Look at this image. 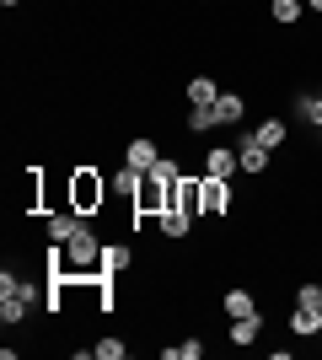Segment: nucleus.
Masks as SVG:
<instances>
[{
  "label": "nucleus",
  "mask_w": 322,
  "mask_h": 360,
  "mask_svg": "<svg viewBox=\"0 0 322 360\" xmlns=\"http://www.w3.org/2000/svg\"><path fill=\"white\" fill-rule=\"evenodd\" d=\"M107 178L97 172V167H76L70 172V183H65V205L70 210H81V215H102V205H107Z\"/></svg>",
  "instance_id": "nucleus-1"
},
{
  "label": "nucleus",
  "mask_w": 322,
  "mask_h": 360,
  "mask_svg": "<svg viewBox=\"0 0 322 360\" xmlns=\"http://www.w3.org/2000/svg\"><path fill=\"white\" fill-rule=\"evenodd\" d=\"M226 210H231V178H210V172H199V215L226 221Z\"/></svg>",
  "instance_id": "nucleus-2"
},
{
  "label": "nucleus",
  "mask_w": 322,
  "mask_h": 360,
  "mask_svg": "<svg viewBox=\"0 0 322 360\" xmlns=\"http://www.w3.org/2000/svg\"><path fill=\"white\" fill-rule=\"evenodd\" d=\"M129 205H135V226H140V215H161L167 210V178L145 172V178H140V194L129 199Z\"/></svg>",
  "instance_id": "nucleus-3"
},
{
  "label": "nucleus",
  "mask_w": 322,
  "mask_h": 360,
  "mask_svg": "<svg viewBox=\"0 0 322 360\" xmlns=\"http://www.w3.org/2000/svg\"><path fill=\"white\" fill-rule=\"evenodd\" d=\"M156 162H161V146H156L151 135H135L129 146H123V167H135V172H151Z\"/></svg>",
  "instance_id": "nucleus-4"
},
{
  "label": "nucleus",
  "mask_w": 322,
  "mask_h": 360,
  "mask_svg": "<svg viewBox=\"0 0 322 360\" xmlns=\"http://www.w3.org/2000/svg\"><path fill=\"white\" fill-rule=\"evenodd\" d=\"M236 162H242V172H253V178H269V150L253 140V129L236 140Z\"/></svg>",
  "instance_id": "nucleus-5"
},
{
  "label": "nucleus",
  "mask_w": 322,
  "mask_h": 360,
  "mask_svg": "<svg viewBox=\"0 0 322 360\" xmlns=\"http://www.w3.org/2000/svg\"><path fill=\"white\" fill-rule=\"evenodd\" d=\"M263 323H269V317H263V312L231 317V328H226V345H236V349H247V345H258V333H263Z\"/></svg>",
  "instance_id": "nucleus-6"
},
{
  "label": "nucleus",
  "mask_w": 322,
  "mask_h": 360,
  "mask_svg": "<svg viewBox=\"0 0 322 360\" xmlns=\"http://www.w3.org/2000/svg\"><path fill=\"white\" fill-rule=\"evenodd\" d=\"M204 172H210V178H231V172H242L236 146H210V150H204Z\"/></svg>",
  "instance_id": "nucleus-7"
},
{
  "label": "nucleus",
  "mask_w": 322,
  "mask_h": 360,
  "mask_svg": "<svg viewBox=\"0 0 322 360\" xmlns=\"http://www.w3.org/2000/svg\"><path fill=\"white\" fill-rule=\"evenodd\" d=\"M290 333H295V339H317V333H322V307H307V301H295V312H290Z\"/></svg>",
  "instance_id": "nucleus-8"
},
{
  "label": "nucleus",
  "mask_w": 322,
  "mask_h": 360,
  "mask_svg": "<svg viewBox=\"0 0 322 360\" xmlns=\"http://www.w3.org/2000/svg\"><path fill=\"white\" fill-rule=\"evenodd\" d=\"M220 81H215V75H194V81H188L183 86V97H188V108H215V97H220Z\"/></svg>",
  "instance_id": "nucleus-9"
},
{
  "label": "nucleus",
  "mask_w": 322,
  "mask_h": 360,
  "mask_svg": "<svg viewBox=\"0 0 322 360\" xmlns=\"http://www.w3.org/2000/svg\"><path fill=\"white\" fill-rule=\"evenodd\" d=\"M156 226H161V237H167V242H183L188 231H194V215H188V210H161Z\"/></svg>",
  "instance_id": "nucleus-10"
},
{
  "label": "nucleus",
  "mask_w": 322,
  "mask_h": 360,
  "mask_svg": "<svg viewBox=\"0 0 322 360\" xmlns=\"http://www.w3.org/2000/svg\"><path fill=\"white\" fill-rule=\"evenodd\" d=\"M242 113H247V97H242V91H220V97H215V119H220V124H236V119H242Z\"/></svg>",
  "instance_id": "nucleus-11"
},
{
  "label": "nucleus",
  "mask_w": 322,
  "mask_h": 360,
  "mask_svg": "<svg viewBox=\"0 0 322 360\" xmlns=\"http://www.w3.org/2000/svg\"><path fill=\"white\" fill-rule=\"evenodd\" d=\"M285 135H290V124H285V119H263L258 129H253V140H258L263 150H279V146H285Z\"/></svg>",
  "instance_id": "nucleus-12"
},
{
  "label": "nucleus",
  "mask_w": 322,
  "mask_h": 360,
  "mask_svg": "<svg viewBox=\"0 0 322 360\" xmlns=\"http://www.w3.org/2000/svg\"><path fill=\"white\" fill-rule=\"evenodd\" d=\"M301 11H307V0H269V22L274 27H295Z\"/></svg>",
  "instance_id": "nucleus-13"
},
{
  "label": "nucleus",
  "mask_w": 322,
  "mask_h": 360,
  "mask_svg": "<svg viewBox=\"0 0 322 360\" xmlns=\"http://www.w3.org/2000/svg\"><path fill=\"white\" fill-rule=\"evenodd\" d=\"M27 317V290H0V323H22Z\"/></svg>",
  "instance_id": "nucleus-14"
},
{
  "label": "nucleus",
  "mask_w": 322,
  "mask_h": 360,
  "mask_svg": "<svg viewBox=\"0 0 322 360\" xmlns=\"http://www.w3.org/2000/svg\"><path fill=\"white\" fill-rule=\"evenodd\" d=\"M220 307H226V317H247V312H258L253 290H242V285H231L226 296H220Z\"/></svg>",
  "instance_id": "nucleus-15"
},
{
  "label": "nucleus",
  "mask_w": 322,
  "mask_h": 360,
  "mask_svg": "<svg viewBox=\"0 0 322 360\" xmlns=\"http://www.w3.org/2000/svg\"><path fill=\"white\" fill-rule=\"evenodd\" d=\"M140 178H145V172L123 167V172H113V178H107V188H113V194H123V199H135V194H140Z\"/></svg>",
  "instance_id": "nucleus-16"
},
{
  "label": "nucleus",
  "mask_w": 322,
  "mask_h": 360,
  "mask_svg": "<svg viewBox=\"0 0 322 360\" xmlns=\"http://www.w3.org/2000/svg\"><path fill=\"white\" fill-rule=\"evenodd\" d=\"M188 135H204V129H220V119H215V108H188Z\"/></svg>",
  "instance_id": "nucleus-17"
},
{
  "label": "nucleus",
  "mask_w": 322,
  "mask_h": 360,
  "mask_svg": "<svg viewBox=\"0 0 322 360\" xmlns=\"http://www.w3.org/2000/svg\"><path fill=\"white\" fill-rule=\"evenodd\" d=\"M295 113H301L307 124H317V129H322V91H317V97H311V91H307V97H295Z\"/></svg>",
  "instance_id": "nucleus-18"
},
{
  "label": "nucleus",
  "mask_w": 322,
  "mask_h": 360,
  "mask_svg": "<svg viewBox=\"0 0 322 360\" xmlns=\"http://www.w3.org/2000/svg\"><path fill=\"white\" fill-rule=\"evenodd\" d=\"M129 355V345H123V339H113V333H107V339H97V360H123Z\"/></svg>",
  "instance_id": "nucleus-19"
},
{
  "label": "nucleus",
  "mask_w": 322,
  "mask_h": 360,
  "mask_svg": "<svg viewBox=\"0 0 322 360\" xmlns=\"http://www.w3.org/2000/svg\"><path fill=\"white\" fill-rule=\"evenodd\" d=\"M199 355H204L199 339H183V345H177V360H199Z\"/></svg>",
  "instance_id": "nucleus-20"
},
{
  "label": "nucleus",
  "mask_w": 322,
  "mask_h": 360,
  "mask_svg": "<svg viewBox=\"0 0 322 360\" xmlns=\"http://www.w3.org/2000/svg\"><path fill=\"white\" fill-rule=\"evenodd\" d=\"M295 301H307V307H317V301H322V285H311V280H307V285L295 290Z\"/></svg>",
  "instance_id": "nucleus-21"
},
{
  "label": "nucleus",
  "mask_w": 322,
  "mask_h": 360,
  "mask_svg": "<svg viewBox=\"0 0 322 360\" xmlns=\"http://www.w3.org/2000/svg\"><path fill=\"white\" fill-rule=\"evenodd\" d=\"M307 6H311V11H317V16H322V0H307Z\"/></svg>",
  "instance_id": "nucleus-22"
},
{
  "label": "nucleus",
  "mask_w": 322,
  "mask_h": 360,
  "mask_svg": "<svg viewBox=\"0 0 322 360\" xmlns=\"http://www.w3.org/2000/svg\"><path fill=\"white\" fill-rule=\"evenodd\" d=\"M0 6H22V0H0Z\"/></svg>",
  "instance_id": "nucleus-23"
},
{
  "label": "nucleus",
  "mask_w": 322,
  "mask_h": 360,
  "mask_svg": "<svg viewBox=\"0 0 322 360\" xmlns=\"http://www.w3.org/2000/svg\"><path fill=\"white\" fill-rule=\"evenodd\" d=\"M317 307H322V301H317Z\"/></svg>",
  "instance_id": "nucleus-24"
}]
</instances>
